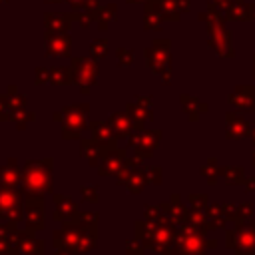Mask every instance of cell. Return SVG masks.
Instances as JSON below:
<instances>
[]
</instances>
